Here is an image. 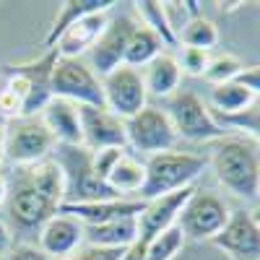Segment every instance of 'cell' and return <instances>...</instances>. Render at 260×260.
Instances as JSON below:
<instances>
[{"label": "cell", "instance_id": "obj_1", "mask_svg": "<svg viewBox=\"0 0 260 260\" xmlns=\"http://www.w3.org/2000/svg\"><path fill=\"white\" fill-rule=\"evenodd\" d=\"M208 167L219 185L237 198L255 201L260 195V146L255 141L240 136L216 141Z\"/></svg>", "mask_w": 260, "mask_h": 260}, {"label": "cell", "instance_id": "obj_2", "mask_svg": "<svg viewBox=\"0 0 260 260\" xmlns=\"http://www.w3.org/2000/svg\"><path fill=\"white\" fill-rule=\"evenodd\" d=\"M143 164H146V182L138 192V201H154L185 187H195V180L208 169V156L164 151V154L148 156V161Z\"/></svg>", "mask_w": 260, "mask_h": 260}, {"label": "cell", "instance_id": "obj_3", "mask_svg": "<svg viewBox=\"0 0 260 260\" xmlns=\"http://www.w3.org/2000/svg\"><path fill=\"white\" fill-rule=\"evenodd\" d=\"M52 159L62 167V175H65V203H94V201L120 198L104 180L96 177L89 148L55 146Z\"/></svg>", "mask_w": 260, "mask_h": 260}, {"label": "cell", "instance_id": "obj_4", "mask_svg": "<svg viewBox=\"0 0 260 260\" xmlns=\"http://www.w3.org/2000/svg\"><path fill=\"white\" fill-rule=\"evenodd\" d=\"M161 110L175 125L177 138L203 143V141H221L226 138V127L213 117V112L206 107V102L192 91H177L169 99H164Z\"/></svg>", "mask_w": 260, "mask_h": 260}, {"label": "cell", "instance_id": "obj_5", "mask_svg": "<svg viewBox=\"0 0 260 260\" xmlns=\"http://www.w3.org/2000/svg\"><path fill=\"white\" fill-rule=\"evenodd\" d=\"M55 138L42 117H18L6 125V159L24 169L52 156Z\"/></svg>", "mask_w": 260, "mask_h": 260}, {"label": "cell", "instance_id": "obj_6", "mask_svg": "<svg viewBox=\"0 0 260 260\" xmlns=\"http://www.w3.org/2000/svg\"><path fill=\"white\" fill-rule=\"evenodd\" d=\"M52 96L78 107H104L102 78L83 57H60L52 71Z\"/></svg>", "mask_w": 260, "mask_h": 260}, {"label": "cell", "instance_id": "obj_7", "mask_svg": "<svg viewBox=\"0 0 260 260\" xmlns=\"http://www.w3.org/2000/svg\"><path fill=\"white\" fill-rule=\"evenodd\" d=\"M229 216H232V211L219 195L195 187L185 203V208H182V213H180L177 226L182 229L185 240L203 242V240H213L226 226Z\"/></svg>", "mask_w": 260, "mask_h": 260}, {"label": "cell", "instance_id": "obj_8", "mask_svg": "<svg viewBox=\"0 0 260 260\" xmlns=\"http://www.w3.org/2000/svg\"><path fill=\"white\" fill-rule=\"evenodd\" d=\"M125 138H127L130 148L141 151V154H148V156L175 151V146L180 141L167 112L154 104H146L138 115L125 120Z\"/></svg>", "mask_w": 260, "mask_h": 260}, {"label": "cell", "instance_id": "obj_9", "mask_svg": "<svg viewBox=\"0 0 260 260\" xmlns=\"http://www.w3.org/2000/svg\"><path fill=\"white\" fill-rule=\"evenodd\" d=\"M8 216L11 221L24 232H39L52 216L60 211V203L47 198L39 187H34L26 175L21 172L13 190H8Z\"/></svg>", "mask_w": 260, "mask_h": 260}, {"label": "cell", "instance_id": "obj_10", "mask_svg": "<svg viewBox=\"0 0 260 260\" xmlns=\"http://www.w3.org/2000/svg\"><path fill=\"white\" fill-rule=\"evenodd\" d=\"M102 91L104 107L120 120H130L148 104V91L143 86L141 71L127 68V65H120L102 78Z\"/></svg>", "mask_w": 260, "mask_h": 260}, {"label": "cell", "instance_id": "obj_11", "mask_svg": "<svg viewBox=\"0 0 260 260\" xmlns=\"http://www.w3.org/2000/svg\"><path fill=\"white\" fill-rule=\"evenodd\" d=\"M138 26V21L133 16H115L110 18L107 29L102 31V37L96 39V45L91 47V52L86 55L91 65V71L104 78L107 73H112L115 68L125 62V50H127V39L133 34V29Z\"/></svg>", "mask_w": 260, "mask_h": 260}, {"label": "cell", "instance_id": "obj_12", "mask_svg": "<svg viewBox=\"0 0 260 260\" xmlns=\"http://www.w3.org/2000/svg\"><path fill=\"white\" fill-rule=\"evenodd\" d=\"M192 190L195 187H185V190H177V192L161 195V198L146 201V206H143V211L138 216V237H136L133 245L146 250L154 237H159L169 226H175L182 208H185V203H187V198L192 195Z\"/></svg>", "mask_w": 260, "mask_h": 260}, {"label": "cell", "instance_id": "obj_13", "mask_svg": "<svg viewBox=\"0 0 260 260\" xmlns=\"http://www.w3.org/2000/svg\"><path fill=\"white\" fill-rule=\"evenodd\" d=\"M211 245L232 260H260V229L250 211H232L226 226L213 237Z\"/></svg>", "mask_w": 260, "mask_h": 260}, {"label": "cell", "instance_id": "obj_14", "mask_svg": "<svg viewBox=\"0 0 260 260\" xmlns=\"http://www.w3.org/2000/svg\"><path fill=\"white\" fill-rule=\"evenodd\" d=\"M78 112L83 130V148H127L125 120L112 115L107 107H78Z\"/></svg>", "mask_w": 260, "mask_h": 260}, {"label": "cell", "instance_id": "obj_15", "mask_svg": "<svg viewBox=\"0 0 260 260\" xmlns=\"http://www.w3.org/2000/svg\"><path fill=\"white\" fill-rule=\"evenodd\" d=\"M86 229L78 219L68 213H55L52 219L37 232V247L45 252L50 260H62L73 255L81 245H83Z\"/></svg>", "mask_w": 260, "mask_h": 260}, {"label": "cell", "instance_id": "obj_16", "mask_svg": "<svg viewBox=\"0 0 260 260\" xmlns=\"http://www.w3.org/2000/svg\"><path fill=\"white\" fill-rule=\"evenodd\" d=\"M146 201L138 198H112V201H94V203H62L60 213L78 219L83 226L107 224L115 219H138Z\"/></svg>", "mask_w": 260, "mask_h": 260}, {"label": "cell", "instance_id": "obj_17", "mask_svg": "<svg viewBox=\"0 0 260 260\" xmlns=\"http://www.w3.org/2000/svg\"><path fill=\"white\" fill-rule=\"evenodd\" d=\"M107 24H110V11L83 16L73 26L65 29L62 37L57 39V45H55L57 55L60 57H83V55H89L91 47L96 45V39L102 37V31L107 29Z\"/></svg>", "mask_w": 260, "mask_h": 260}, {"label": "cell", "instance_id": "obj_18", "mask_svg": "<svg viewBox=\"0 0 260 260\" xmlns=\"http://www.w3.org/2000/svg\"><path fill=\"white\" fill-rule=\"evenodd\" d=\"M39 117H42V122L47 125V130L52 133L57 146H83V130H81L78 104H73L68 99L52 96V102L42 110Z\"/></svg>", "mask_w": 260, "mask_h": 260}, {"label": "cell", "instance_id": "obj_19", "mask_svg": "<svg viewBox=\"0 0 260 260\" xmlns=\"http://www.w3.org/2000/svg\"><path fill=\"white\" fill-rule=\"evenodd\" d=\"M141 76H143L146 91L159 99H169L172 94H177L182 83V71L177 65V57L169 52H161L156 60H151L141 71Z\"/></svg>", "mask_w": 260, "mask_h": 260}, {"label": "cell", "instance_id": "obj_20", "mask_svg": "<svg viewBox=\"0 0 260 260\" xmlns=\"http://www.w3.org/2000/svg\"><path fill=\"white\" fill-rule=\"evenodd\" d=\"M117 3L115 0H65V3L57 6L55 21L45 37V47L52 50L57 45V39L62 37V31L73 26L76 21H81L83 16H91V13H102V11H112Z\"/></svg>", "mask_w": 260, "mask_h": 260}, {"label": "cell", "instance_id": "obj_21", "mask_svg": "<svg viewBox=\"0 0 260 260\" xmlns=\"http://www.w3.org/2000/svg\"><path fill=\"white\" fill-rule=\"evenodd\" d=\"M83 229H86L83 245L107 247V250H125L138 237V219H115V221L83 226Z\"/></svg>", "mask_w": 260, "mask_h": 260}, {"label": "cell", "instance_id": "obj_22", "mask_svg": "<svg viewBox=\"0 0 260 260\" xmlns=\"http://www.w3.org/2000/svg\"><path fill=\"white\" fill-rule=\"evenodd\" d=\"M164 47L167 45L148 26L138 24L133 29V34H130V39H127V50H125V62L122 65L136 68V71H143L151 60H156L164 52Z\"/></svg>", "mask_w": 260, "mask_h": 260}, {"label": "cell", "instance_id": "obj_23", "mask_svg": "<svg viewBox=\"0 0 260 260\" xmlns=\"http://www.w3.org/2000/svg\"><path fill=\"white\" fill-rule=\"evenodd\" d=\"M146 182V164L138 161L136 156L125 154L115 169L110 172V177H107V185H110L120 198H138V192Z\"/></svg>", "mask_w": 260, "mask_h": 260}, {"label": "cell", "instance_id": "obj_24", "mask_svg": "<svg viewBox=\"0 0 260 260\" xmlns=\"http://www.w3.org/2000/svg\"><path fill=\"white\" fill-rule=\"evenodd\" d=\"M213 112L219 117H234V115H242L247 107H252L255 96L240 86L237 81H229V83H219L211 89V96H208Z\"/></svg>", "mask_w": 260, "mask_h": 260}, {"label": "cell", "instance_id": "obj_25", "mask_svg": "<svg viewBox=\"0 0 260 260\" xmlns=\"http://www.w3.org/2000/svg\"><path fill=\"white\" fill-rule=\"evenodd\" d=\"M136 13L141 16L138 24L148 26L167 47L177 45V26L172 24L169 11H167L164 3H156V0H143V3H136Z\"/></svg>", "mask_w": 260, "mask_h": 260}, {"label": "cell", "instance_id": "obj_26", "mask_svg": "<svg viewBox=\"0 0 260 260\" xmlns=\"http://www.w3.org/2000/svg\"><path fill=\"white\" fill-rule=\"evenodd\" d=\"M177 42H182V47H195V50L211 52L219 45V26L206 16L187 18L185 26L177 31Z\"/></svg>", "mask_w": 260, "mask_h": 260}, {"label": "cell", "instance_id": "obj_27", "mask_svg": "<svg viewBox=\"0 0 260 260\" xmlns=\"http://www.w3.org/2000/svg\"><path fill=\"white\" fill-rule=\"evenodd\" d=\"M242 71H245V62L237 57V55H232V52H216V55L208 57L203 78L211 81L213 86H219V83L237 81V76H240Z\"/></svg>", "mask_w": 260, "mask_h": 260}, {"label": "cell", "instance_id": "obj_28", "mask_svg": "<svg viewBox=\"0 0 260 260\" xmlns=\"http://www.w3.org/2000/svg\"><path fill=\"white\" fill-rule=\"evenodd\" d=\"M185 234L182 229L175 224V226H169L167 232H161L159 237H154V240L148 242L146 247V260H175L182 247H185Z\"/></svg>", "mask_w": 260, "mask_h": 260}, {"label": "cell", "instance_id": "obj_29", "mask_svg": "<svg viewBox=\"0 0 260 260\" xmlns=\"http://www.w3.org/2000/svg\"><path fill=\"white\" fill-rule=\"evenodd\" d=\"M224 127H240V130H247V133L257 141L260 146V99L252 102V107H247V110L242 115H234V117H216Z\"/></svg>", "mask_w": 260, "mask_h": 260}, {"label": "cell", "instance_id": "obj_30", "mask_svg": "<svg viewBox=\"0 0 260 260\" xmlns=\"http://www.w3.org/2000/svg\"><path fill=\"white\" fill-rule=\"evenodd\" d=\"M208 52L203 50H195V47H180L177 55V65L182 76H203L206 73V65H208Z\"/></svg>", "mask_w": 260, "mask_h": 260}, {"label": "cell", "instance_id": "obj_31", "mask_svg": "<svg viewBox=\"0 0 260 260\" xmlns=\"http://www.w3.org/2000/svg\"><path fill=\"white\" fill-rule=\"evenodd\" d=\"M127 154L125 148H99V151H91V167L96 172V177L107 182L110 177V172L115 169V164Z\"/></svg>", "mask_w": 260, "mask_h": 260}, {"label": "cell", "instance_id": "obj_32", "mask_svg": "<svg viewBox=\"0 0 260 260\" xmlns=\"http://www.w3.org/2000/svg\"><path fill=\"white\" fill-rule=\"evenodd\" d=\"M125 250H107V247H91V245H81L73 255L62 257V260H120Z\"/></svg>", "mask_w": 260, "mask_h": 260}, {"label": "cell", "instance_id": "obj_33", "mask_svg": "<svg viewBox=\"0 0 260 260\" xmlns=\"http://www.w3.org/2000/svg\"><path fill=\"white\" fill-rule=\"evenodd\" d=\"M237 83L245 86L255 99H260V62L257 65H245V71L237 76Z\"/></svg>", "mask_w": 260, "mask_h": 260}, {"label": "cell", "instance_id": "obj_34", "mask_svg": "<svg viewBox=\"0 0 260 260\" xmlns=\"http://www.w3.org/2000/svg\"><path fill=\"white\" fill-rule=\"evenodd\" d=\"M6 260H50V257L42 252L39 247L21 242V245H13V247H11V252L6 255Z\"/></svg>", "mask_w": 260, "mask_h": 260}, {"label": "cell", "instance_id": "obj_35", "mask_svg": "<svg viewBox=\"0 0 260 260\" xmlns=\"http://www.w3.org/2000/svg\"><path fill=\"white\" fill-rule=\"evenodd\" d=\"M11 247H13V234H11L8 224L0 221V257H6L11 252Z\"/></svg>", "mask_w": 260, "mask_h": 260}, {"label": "cell", "instance_id": "obj_36", "mask_svg": "<svg viewBox=\"0 0 260 260\" xmlns=\"http://www.w3.org/2000/svg\"><path fill=\"white\" fill-rule=\"evenodd\" d=\"M8 201V180L3 177V172H0V206Z\"/></svg>", "mask_w": 260, "mask_h": 260}, {"label": "cell", "instance_id": "obj_37", "mask_svg": "<svg viewBox=\"0 0 260 260\" xmlns=\"http://www.w3.org/2000/svg\"><path fill=\"white\" fill-rule=\"evenodd\" d=\"M6 161V127H0V164Z\"/></svg>", "mask_w": 260, "mask_h": 260}, {"label": "cell", "instance_id": "obj_38", "mask_svg": "<svg viewBox=\"0 0 260 260\" xmlns=\"http://www.w3.org/2000/svg\"><path fill=\"white\" fill-rule=\"evenodd\" d=\"M250 216H252V221H255V226L260 229V206H257V208H252V211H250Z\"/></svg>", "mask_w": 260, "mask_h": 260}, {"label": "cell", "instance_id": "obj_39", "mask_svg": "<svg viewBox=\"0 0 260 260\" xmlns=\"http://www.w3.org/2000/svg\"><path fill=\"white\" fill-rule=\"evenodd\" d=\"M6 125H8V122H6V117H3V115H0V127H6Z\"/></svg>", "mask_w": 260, "mask_h": 260}]
</instances>
